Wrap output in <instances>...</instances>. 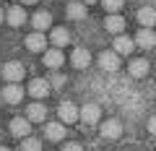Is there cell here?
Listing matches in <instances>:
<instances>
[{
    "label": "cell",
    "instance_id": "cell-1",
    "mask_svg": "<svg viewBox=\"0 0 156 151\" xmlns=\"http://www.w3.org/2000/svg\"><path fill=\"white\" fill-rule=\"evenodd\" d=\"M57 115H60V123L62 125H70V123H76V120H81V110H78L73 102H60Z\"/></svg>",
    "mask_w": 156,
    "mask_h": 151
},
{
    "label": "cell",
    "instance_id": "cell-2",
    "mask_svg": "<svg viewBox=\"0 0 156 151\" xmlns=\"http://www.w3.org/2000/svg\"><path fill=\"white\" fill-rule=\"evenodd\" d=\"M3 76H5L8 84H18V81L26 76V68H23L18 60H11V63H5V65H3Z\"/></svg>",
    "mask_w": 156,
    "mask_h": 151
},
{
    "label": "cell",
    "instance_id": "cell-3",
    "mask_svg": "<svg viewBox=\"0 0 156 151\" xmlns=\"http://www.w3.org/2000/svg\"><path fill=\"white\" fill-rule=\"evenodd\" d=\"M99 133H101V138H107V141H117L122 135V123H120V120H104L101 128H99Z\"/></svg>",
    "mask_w": 156,
    "mask_h": 151
},
{
    "label": "cell",
    "instance_id": "cell-4",
    "mask_svg": "<svg viewBox=\"0 0 156 151\" xmlns=\"http://www.w3.org/2000/svg\"><path fill=\"white\" fill-rule=\"evenodd\" d=\"M99 68H104L107 73H115L117 68H120V55H117L115 50H107L99 55Z\"/></svg>",
    "mask_w": 156,
    "mask_h": 151
},
{
    "label": "cell",
    "instance_id": "cell-5",
    "mask_svg": "<svg viewBox=\"0 0 156 151\" xmlns=\"http://www.w3.org/2000/svg\"><path fill=\"white\" fill-rule=\"evenodd\" d=\"M151 70V63L146 60V57H135V60H130L128 65V73L133 76V78H143V76H148Z\"/></svg>",
    "mask_w": 156,
    "mask_h": 151
},
{
    "label": "cell",
    "instance_id": "cell-6",
    "mask_svg": "<svg viewBox=\"0 0 156 151\" xmlns=\"http://www.w3.org/2000/svg\"><path fill=\"white\" fill-rule=\"evenodd\" d=\"M50 89H52V84L44 81V78H34L31 84H29V94H31L34 99H44V96L50 94Z\"/></svg>",
    "mask_w": 156,
    "mask_h": 151
},
{
    "label": "cell",
    "instance_id": "cell-7",
    "mask_svg": "<svg viewBox=\"0 0 156 151\" xmlns=\"http://www.w3.org/2000/svg\"><path fill=\"white\" fill-rule=\"evenodd\" d=\"M135 45L143 47V50H154V47H156L154 29H138V34H135Z\"/></svg>",
    "mask_w": 156,
    "mask_h": 151
},
{
    "label": "cell",
    "instance_id": "cell-8",
    "mask_svg": "<svg viewBox=\"0 0 156 151\" xmlns=\"http://www.w3.org/2000/svg\"><path fill=\"white\" fill-rule=\"evenodd\" d=\"M99 115H101L99 104H83L81 107V123L83 125H96L99 123Z\"/></svg>",
    "mask_w": 156,
    "mask_h": 151
},
{
    "label": "cell",
    "instance_id": "cell-9",
    "mask_svg": "<svg viewBox=\"0 0 156 151\" xmlns=\"http://www.w3.org/2000/svg\"><path fill=\"white\" fill-rule=\"evenodd\" d=\"M11 133L18 135V138H29V133H31V123H29V117H13L11 120Z\"/></svg>",
    "mask_w": 156,
    "mask_h": 151
},
{
    "label": "cell",
    "instance_id": "cell-10",
    "mask_svg": "<svg viewBox=\"0 0 156 151\" xmlns=\"http://www.w3.org/2000/svg\"><path fill=\"white\" fill-rule=\"evenodd\" d=\"M70 63L76 68H81V70H83V68H89V63H91V52L86 50V47H76V50H73V55H70Z\"/></svg>",
    "mask_w": 156,
    "mask_h": 151
},
{
    "label": "cell",
    "instance_id": "cell-11",
    "mask_svg": "<svg viewBox=\"0 0 156 151\" xmlns=\"http://www.w3.org/2000/svg\"><path fill=\"white\" fill-rule=\"evenodd\" d=\"M5 18H8L11 26H23V23H26V11H23L21 5H11L5 11Z\"/></svg>",
    "mask_w": 156,
    "mask_h": 151
},
{
    "label": "cell",
    "instance_id": "cell-12",
    "mask_svg": "<svg viewBox=\"0 0 156 151\" xmlns=\"http://www.w3.org/2000/svg\"><path fill=\"white\" fill-rule=\"evenodd\" d=\"M21 99H23V89L18 84H8L5 89H3V102H8V104H18Z\"/></svg>",
    "mask_w": 156,
    "mask_h": 151
},
{
    "label": "cell",
    "instance_id": "cell-13",
    "mask_svg": "<svg viewBox=\"0 0 156 151\" xmlns=\"http://www.w3.org/2000/svg\"><path fill=\"white\" fill-rule=\"evenodd\" d=\"M65 63V55H62V50H57V47H52V50L44 52V65L52 68V70H57V68Z\"/></svg>",
    "mask_w": 156,
    "mask_h": 151
},
{
    "label": "cell",
    "instance_id": "cell-14",
    "mask_svg": "<svg viewBox=\"0 0 156 151\" xmlns=\"http://www.w3.org/2000/svg\"><path fill=\"white\" fill-rule=\"evenodd\" d=\"M138 23L143 29H151V26H156V8H151V5H143L138 11Z\"/></svg>",
    "mask_w": 156,
    "mask_h": 151
},
{
    "label": "cell",
    "instance_id": "cell-15",
    "mask_svg": "<svg viewBox=\"0 0 156 151\" xmlns=\"http://www.w3.org/2000/svg\"><path fill=\"white\" fill-rule=\"evenodd\" d=\"M115 52L117 55H130V52L135 50V39H130V37H125V34H120V37H117L115 39Z\"/></svg>",
    "mask_w": 156,
    "mask_h": 151
},
{
    "label": "cell",
    "instance_id": "cell-16",
    "mask_svg": "<svg viewBox=\"0 0 156 151\" xmlns=\"http://www.w3.org/2000/svg\"><path fill=\"white\" fill-rule=\"evenodd\" d=\"M26 117H29V123H42V120L47 117V107L39 104V102H34V104L26 107Z\"/></svg>",
    "mask_w": 156,
    "mask_h": 151
},
{
    "label": "cell",
    "instance_id": "cell-17",
    "mask_svg": "<svg viewBox=\"0 0 156 151\" xmlns=\"http://www.w3.org/2000/svg\"><path fill=\"white\" fill-rule=\"evenodd\" d=\"M50 39H52V45H55L57 50H60V47H65L68 42H70V31H68L65 26H57V29H52Z\"/></svg>",
    "mask_w": 156,
    "mask_h": 151
},
{
    "label": "cell",
    "instance_id": "cell-18",
    "mask_svg": "<svg viewBox=\"0 0 156 151\" xmlns=\"http://www.w3.org/2000/svg\"><path fill=\"white\" fill-rule=\"evenodd\" d=\"M26 47H29L31 52H42V50L47 47L44 34H42V31H34V34H29V37H26Z\"/></svg>",
    "mask_w": 156,
    "mask_h": 151
},
{
    "label": "cell",
    "instance_id": "cell-19",
    "mask_svg": "<svg viewBox=\"0 0 156 151\" xmlns=\"http://www.w3.org/2000/svg\"><path fill=\"white\" fill-rule=\"evenodd\" d=\"M104 29L120 37V34H122V29H125V18L120 16V13H117V16H107V18H104Z\"/></svg>",
    "mask_w": 156,
    "mask_h": 151
},
{
    "label": "cell",
    "instance_id": "cell-20",
    "mask_svg": "<svg viewBox=\"0 0 156 151\" xmlns=\"http://www.w3.org/2000/svg\"><path fill=\"white\" fill-rule=\"evenodd\" d=\"M31 23H34V29H37V31H44L47 26H52V13H50V11H39V13H34Z\"/></svg>",
    "mask_w": 156,
    "mask_h": 151
},
{
    "label": "cell",
    "instance_id": "cell-21",
    "mask_svg": "<svg viewBox=\"0 0 156 151\" xmlns=\"http://www.w3.org/2000/svg\"><path fill=\"white\" fill-rule=\"evenodd\" d=\"M44 135L50 141H62V138H65V125H62V123H47Z\"/></svg>",
    "mask_w": 156,
    "mask_h": 151
},
{
    "label": "cell",
    "instance_id": "cell-22",
    "mask_svg": "<svg viewBox=\"0 0 156 151\" xmlns=\"http://www.w3.org/2000/svg\"><path fill=\"white\" fill-rule=\"evenodd\" d=\"M65 13H68V18H70V21H81V18H86V5L73 0V3H68Z\"/></svg>",
    "mask_w": 156,
    "mask_h": 151
},
{
    "label": "cell",
    "instance_id": "cell-23",
    "mask_svg": "<svg viewBox=\"0 0 156 151\" xmlns=\"http://www.w3.org/2000/svg\"><path fill=\"white\" fill-rule=\"evenodd\" d=\"M101 5H104V11L109 13V16H117L120 8H122V0H101Z\"/></svg>",
    "mask_w": 156,
    "mask_h": 151
},
{
    "label": "cell",
    "instance_id": "cell-24",
    "mask_svg": "<svg viewBox=\"0 0 156 151\" xmlns=\"http://www.w3.org/2000/svg\"><path fill=\"white\" fill-rule=\"evenodd\" d=\"M21 151H42V141H37V138H23V141H21Z\"/></svg>",
    "mask_w": 156,
    "mask_h": 151
},
{
    "label": "cell",
    "instance_id": "cell-25",
    "mask_svg": "<svg viewBox=\"0 0 156 151\" xmlns=\"http://www.w3.org/2000/svg\"><path fill=\"white\" fill-rule=\"evenodd\" d=\"M52 86H55V89H60L62 84H65V76H60V73H55V76H52V81H50Z\"/></svg>",
    "mask_w": 156,
    "mask_h": 151
},
{
    "label": "cell",
    "instance_id": "cell-26",
    "mask_svg": "<svg viewBox=\"0 0 156 151\" xmlns=\"http://www.w3.org/2000/svg\"><path fill=\"white\" fill-rule=\"evenodd\" d=\"M62 151H83V146H81V143H65Z\"/></svg>",
    "mask_w": 156,
    "mask_h": 151
},
{
    "label": "cell",
    "instance_id": "cell-27",
    "mask_svg": "<svg viewBox=\"0 0 156 151\" xmlns=\"http://www.w3.org/2000/svg\"><path fill=\"white\" fill-rule=\"evenodd\" d=\"M148 130H151V133H154V135H156V115H154V117H151V120H148Z\"/></svg>",
    "mask_w": 156,
    "mask_h": 151
},
{
    "label": "cell",
    "instance_id": "cell-28",
    "mask_svg": "<svg viewBox=\"0 0 156 151\" xmlns=\"http://www.w3.org/2000/svg\"><path fill=\"white\" fill-rule=\"evenodd\" d=\"M23 5H34V3H39V0H21Z\"/></svg>",
    "mask_w": 156,
    "mask_h": 151
},
{
    "label": "cell",
    "instance_id": "cell-29",
    "mask_svg": "<svg viewBox=\"0 0 156 151\" xmlns=\"http://www.w3.org/2000/svg\"><path fill=\"white\" fill-rule=\"evenodd\" d=\"M3 21H5V13H3V8H0V23H3Z\"/></svg>",
    "mask_w": 156,
    "mask_h": 151
},
{
    "label": "cell",
    "instance_id": "cell-30",
    "mask_svg": "<svg viewBox=\"0 0 156 151\" xmlns=\"http://www.w3.org/2000/svg\"><path fill=\"white\" fill-rule=\"evenodd\" d=\"M0 151H11V149H5V146H0Z\"/></svg>",
    "mask_w": 156,
    "mask_h": 151
},
{
    "label": "cell",
    "instance_id": "cell-31",
    "mask_svg": "<svg viewBox=\"0 0 156 151\" xmlns=\"http://www.w3.org/2000/svg\"><path fill=\"white\" fill-rule=\"evenodd\" d=\"M83 3H96V0H83Z\"/></svg>",
    "mask_w": 156,
    "mask_h": 151
},
{
    "label": "cell",
    "instance_id": "cell-32",
    "mask_svg": "<svg viewBox=\"0 0 156 151\" xmlns=\"http://www.w3.org/2000/svg\"><path fill=\"white\" fill-rule=\"evenodd\" d=\"M68 3H73V0H68Z\"/></svg>",
    "mask_w": 156,
    "mask_h": 151
}]
</instances>
